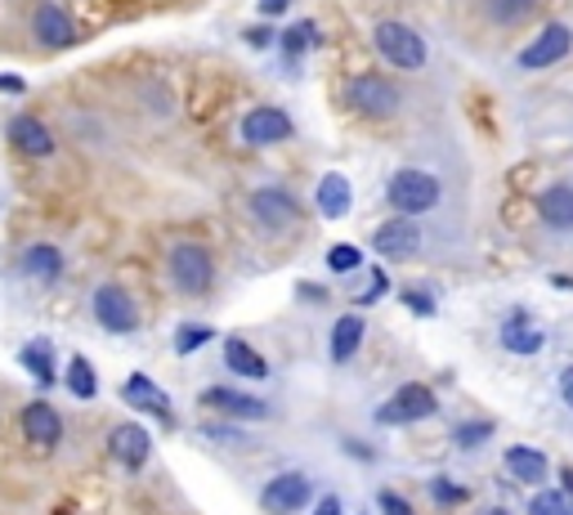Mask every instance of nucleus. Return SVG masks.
<instances>
[{
	"label": "nucleus",
	"mask_w": 573,
	"mask_h": 515,
	"mask_svg": "<svg viewBox=\"0 0 573 515\" xmlns=\"http://www.w3.org/2000/svg\"><path fill=\"white\" fill-rule=\"evenodd\" d=\"M372 50L381 54V63H390L399 72H426V63H430L426 37L403 19H377L372 23Z\"/></svg>",
	"instance_id": "obj_1"
},
{
	"label": "nucleus",
	"mask_w": 573,
	"mask_h": 515,
	"mask_svg": "<svg viewBox=\"0 0 573 515\" xmlns=\"http://www.w3.org/2000/svg\"><path fill=\"white\" fill-rule=\"evenodd\" d=\"M166 278L180 296H206L215 287V256L202 243L180 238L166 247Z\"/></svg>",
	"instance_id": "obj_2"
},
{
	"label": "nucleus",
	"mask_w": 573,
	"mask_h": 515,
	"mask_svg": "<svg viewBox=\"0 0 573 515\" xmlns=\"http://www.w3.org/2000/svg\"><path fill=\"white\" fill-rule=\"evenodd\" d=\"M346 103L368 122H395L403 113V90L381 72H359L346 81Z\"/></svg>",
	"instance_id": "obj_3"
},
{
	"label": "nucleus",
	"mask_w": 573,
	"mask_h": 515,
	"mask_svg": "<svg viewBox=\"0 0 573 515\" xmlns=\"http://www.w3.org/2000/svg\"><path fill=\"white\" fill-rule=\"evenodd\" d=\"M439 197H443V184L421 166H399L386 184V202L395 206V216H412V220L430 216L439 206Z\"/></svg>",
	"instance_id": "obj_4"
},
{
	"label": "nucleus",
	"mask_w": 573,
	"mask_h": 515,
	"mask_svg": "<svg viewBox=\"0 0 573 515\" xmlns=\"http://www.w3.org/2000/svg\"><path fill=\"white\" fill-rule=\"evenodd\" d=\"M90 315H94V323H99L108 337H131V332L140 328L135 296H131L122 282H99L94 296H90Z\"/></svg>",
	"instance_id": "obj_5"
},
{
	"label": "nucleus",
	"mask_w": 573,
	"mask_h": 515,
	"mask_svg": "<svg viewBox=\"0 0 573 515\" xmlns=\"http://www.w3.org/2000/svg\"><path fill=\"white\" fill-rule=\"evenodd\" d=\"M569 54H573V28L564 19H546L538 28V37L515 54V68L520 72H546V68L564 63Z\"/></svg>",
	"instance_id": "obj_6"
},
{
	"label": "nucleus",
	"mask_w": 573,
	"mask_h": 515,
	"mask_svg": "<svg viewBox=\"0 0 573 515\" xmlns=\"http://www.w3.org/2000/svg\"><path fill=\"white\" fill-rule=\"evenodd\" d=\"M291 135H296V122L287 109H278V103H256V109H247L238 122V140L247 148H278Z\"/></svg>",
	"instance_id": "obj_7"
},
{
	"label": "nucleus",
	"mask_w": 573,
	"mask_h": 515,
	"mask_svg": "<svg viewBox=\"0 0 573 515\" xmlns=\"http://www.w3.org/2000/svg\"><path fill=\"white\" fill-rule=\"evenodd\" d=\"M434 412H439L434 390L421 385V381H403V385L395 390V399L377 408V422H381V426H408V422H430Z\"/></svg>",
	"instance_id": "obj_8"
},
{
	"label": "nucleus",
	"mask_w": 573,
	"mask_h": 515,
	"mask_svg": "<svg viewBox=\"0 0 573 515\" xmlns=\"http://www.w3.org/2000/svg\"><path fill=\"white\" fill-rule=\"evenodd\" d=\"M247 206H252V220H256L260 229H269V234H287V229L300 220V202H296V193H287L283 184L256 188Z\"/></svg>",
	"instance_id": "obj_9"
},
{
	"label": "nucleus",
	"mask_w": 573,
	"mask_h": 515,
	"mask_svg": "<svg viewBox=\"0 0 573 515\" xmlns=\"http://www.w3.org/2000/svg\"><path fill=\"white\" fill-rule=\"evenodd\" d=\"M19 431L41 453H54L63 444V418H59V408L45 403V399H32V403L19 408Z\"/></svg>",
	"instance_id": "obj_10"
},
{
	"label": "nucleus",
	"mask_w": 573,
	"mask_h": 515,
	"mask_svg": "<svg viewBox=\"0 0 573 515\" xmlns=\"http://www.w3.org/2000/svg\"><path fill=\"white\" fill-rule=\"evenodd\" d=\"M309 497H314V480L305 471H283L260 488V506L269 515H296V511H305Z\"/></svg>",
	"instance_id": "obj_11"
},
{
	"label": "nucleus",
	"mask_w": 573,
	"mask_h": 515,
	"mask_svg": "<svg viewBox=\"0 0 573 515\" xmlns=\"http://www.w3.org/2000/svg\"><path fill=\"white\" fill-rule=\"evenodd\" d=\"M32 41L41 50H72L76 45V23L59 0H41L32 10Z\"/></svg>",
	"instance_id": "obj_12"
},
{
	"label": "nucleus",
	"mask_w": 573,
	"mask_h": 515,
	"mask_svg": "<svg viewBox=\"0 0 573 515\" xmlns=\"http://www.w3.org/2000/svg\"><path fill=\"white\" fill-rule=\"evenodd\" d=\"M108 457L117 462L122 471H144L153 457V435L140 422H122L108 431Z\"/></svg>",
	"instance_id": "obj_13"
},
{
	"label": "nucleus",
	"mask_w": 573,
	"mask_h": 515,
	"mask_svg": "<svg viewBox=\"0 0 573 515\" xmlns=\"http://www.w3.org/2000/svg\"><path fill=\"white\" fill-rule=\"evenodd\" d=\"M372 247L386 260H412L421 251V225L412 216H390L372 229Z\"/></svg>",
	"instance_id": "obj_14"
},
{
	"label": "nucleus",
	"mask_w": 573,
	"mask_h": 515,
	"mask_svg": "<svg viewBox=\"0 0 573 515\" xmlns=\"http://www.w3.org/2000/svg\"><path fill=\"white\" fill-rule=\"evenodd\" d=\"M197 403L211 408V412H224V418H234V422H265L269 418V403L265 399L243 394L234 385H211V390H202Z\"/></svg>",
	"instance_id": "obj_15"
},
{
	"label": "nucleus",
	"mask_w": 573,
	"mask_h": 515,
	"mask_svg": "<svg viewBox=\"0 0 573 515\" xmlns=\"http://www.w3.org/2000/svg\"><path fill=\"white\" fill-rule=\"evenodd\" d=\"M122 403L135 408V412H149V418H162L166 426H175V408H171V399L162 394V385H153L149 372H131V377H126Z\"/></svg>",
	"instance_id": "obj_16"
},
{
	"label": "nucleus",
	"mask_w": 573,
	"mask_h": 515,
	"mask_svg": "<svg viewBox=\"0 0 573 515\" xmlns=\"http://www.w3.org/2000/svg\"><path fill=\"white\" fill-rule=\"evenodd\" d=\"M6 135H10V144H14L23 157H32V162H45V157L54 153V131H50L41 117H32V113H14L10 126H6Z\"/></svg>",
	"instance_id": "obj_17"
},
{
	"label": "nucleus",
	"mask_w": 573,
	"mask_h": 515,
	"mask_svg": "<svg viewBox=\"0 0 573 515\" xmlns=\"http://www.w3.org/2000/svg\"><path fill=\"white\" fill-rule=\"evenodd\" d=\"M314 206H318L323 220H346L350 206H355V184L340 175V171H327L318 179V188H314Z\"/></svg>",
	"instance_id": "obj_18"
},
{
	"label": "nucleus",
	"mask_w": 573,
	"mask_h": 515,
	"mask_svg": "<svg viewBox=\"0 0 573 515\" xmlns=\"http://www.w3.org/2000/svg\"><path fill=\"white\" fill-rule=\"evenodd\" d=\"M502 462H507V475L520 480V484H529V488L546 484V475H551V457L542 449H533V444H511Z\"/></svg>",
	"instance_id": "obj_19"
},
{
	"label": "nucleus",
	"mask_w": 573,
	"mask_h": 515,
	"mask_svg": "<svg viewBox=\"0 0 573 515\" xmlns=\"http://www.w3.org/2000/svg\"><path fill=\"white\" fill-rule=\"evenodd\" d=\"M538 216H542V225H546V229H555V234H573V184H569V179L551 184V188L538 197Z\"/></svg>",
	"instance_id": "obj_20"
},
{
	"label": "nucleus",
	"mask_w": 573,
	"mask_h": 515,
	"mask_svg": "<svg viewBox=\"0 0 573 515\" xmlns=\"http://www.w3.org/2000/svg\"><path fill=\"white\" fill-rule=\"evenodd\" d=\"M224 368L234 372V377H247V381H265L269 377V359L252 341H243V337H228L224 341Z\"/></svg>",
	"instance_id": "obj_21"
},
{
	"label": "nucleus",
	"mask_w": 573,
	"mask_h": 515,
	"mask_svg": "<svg viewBox=\"0 0 573 515\" xmlns=\"http://www.w3.org/2000/svg\"><path fill=\"white\" fill-rule=\"evenodd\" d=\"M19 274L23 278H37V282H54L63 274V251L54 243H28L19 251Z\"/></svg>",
	"instance_id": "obj_22"
},
{
	"label": "nucleus",
	"mask_w": 573,
	"mask_h": 515,
	"mask_svg": "<svg viewBox=\"0 0 573 515\" xmlns=\"http://www.w3.org/2000/svg\"><path fill=\"white\" fill-rule=\"evenodd\" d=\"M364 337H368V323H364L359 315H340V319L331 323V337H327V350H331V363H350V359L359 354V346H364Z\"/></svg>",
	"instance_id": "obj_23"
},
{
	"label": "nucleus",
	"mask_w": 573,
	"mask_h": 515,
	"mask_svg": "<svg viewBox=\"0 0 573 515\" xmlns=\"http://www.w3.org/2000/svg\"><path fill=\"white\" fill-rule=\"evenodd\" d=\"M538 6H542V0H484V19L507 32V28L529 23L538 14Z\"/></svg>",
	"instance_id": "obj_24"
},
{
	"label": "nucleus",
	"mask_w": 573,
	"mask_h": 515,
	"mask_svg": "<svg viewBox=\"0 0 573 515\" xmlns=\"http://www.w3.org/2000/svg\"><path fill=\"white\" fill-rule=\"evenodd\" d=\"M19 363L37 377L41 390H54V346H50V341H28V346L19 350Z\"/></svg>",
	"instance_id": "obj_25"
},
{
	"label": "nucleus",
	"mask_w": 573,
	"mask_h": 515,
	"mask_svg": "<svg viewBox=\"0 0 573 515\" xmlns=\"http://www.w3.org/2000/svg\"><path fill=\"white\" fill-rule=\"evenodd\" d=\"M318 45V23H309V19H300V23H291V28H283L278 32V50H283V59L287 63H296L305 50H314Z\"/></svg>",
	"instance_id": "obj_26"
},
{
	"label": "nucleus",
	"mask_w": 573,
	"mask_h": 515,
	"mask_svg": "<svg viewBox=\"0 0 573 515\" xmlns=\"http://www.w3.org/2000/svg\"><path fill=\"white\" fill-rule=\"evenodd\" d=\"M63 385H68L76 399H94V394H99V372H94V363H90L85 354H72V359H68V372H63Z\"/></svg>",
	"instance_id": "obj_27"
},
{
	"label": "nucleus",
	"mask_w": 573,
	"mask_h": 515,
	"mask_svg": "<svg viewBox=\"0 0 573 515\" xmlns=\"http://www.w3.org/2000/svg\"><path fill=\"white\" fill-rule=\"evenodd\" d=\"M493 431H498V422L471 418V422H462V426H452V444H457V449H480V444L493 440Z\"/></svg>",
	"instance_id": "obj_28"
},
{
	"label": "nucleus",
	"mask_w": 573,
	"mask_h": 515,
	"mask_svg": "<svg viewBox=\"0 0 573 515\" xmlns=\"http://www.w3.org/2000/svg\"><path fill=\"white\" fill-rule=\"evenodd\" d=\"M211 341H215V328H206V323H180V328H175V354H180V359L197 354V350L211 346Z\"/></svg>",
	"instance_id": "obj_29"
},
{
	"label": "nucleus",
	"mask_w": 573,
	"mask_h": 515,
	"mask_svg": "<svg viewBox=\"0 0 573 515\" xmlns=\"http://www.w3.org/2000/svg\"><path fill=\"white\" fill-rule=\"evenodd\" d=\"M502 346L511 350V354H538L542 346H546V332L542 328H502Z\"/></svg>",
	"instance_id": "obj_30"
},
{
	"label": "nucleus",
	"mask_w": 573,
	"mask_h": 515,
	"mask_svg": "<svg viewBox=\"0 0 573 515\" xmlns=\"http://www.w3.org/2000/svg\"><path fill=\"white\" fill-rule=\"evenodd\" d=\"M529 515H573V502L564 488H542V493H533Z\"/></svg>",
	"instance_id": "obj_31"
},
{
	"label": "nucleus",
	"mask_w": 573,
	"mask_h": 515,
	"mask_svg": "<svg viewBox=\"0 0 573 515\" xmlns=\"http://www.w3.org/2000/svg\"><path fill=\"white\" fill-rule=\"evenodd\" d=\"M327 269L340 278V274H359L364 269V251L359 247H350V243H336L331 251H327Z\"/></svg>",
	"instance_id": "obj_32"
},
{
	"label": "nucleus",
	"mask_w": 573,
	"mask_h": 515,
	"mask_svg": "<svg viewBox=\"0 0 573 515\" xmlns=\"http://www.w3.org/2000/svg\"><path fill=\"white\" fill-rule=\"evenodd\" d=\"M430 497H434V506H462L467 502V488L457 484V480H448V475H434L430 480Z\"/></svg>",
	"instance_id": "obj_33"
},
{
	"label": "nucleus",
	"mask_w": 573,
	"mask_h": 515,
	"mask_svg": "<svg viewBox=\"0 0 573 515\" xmlns=\"http://www.w3.org/2000/svg\"><path fill=\"white\" fill-rule=\"evenodd\" d=\"M403 309H412L417 319H434V315H439V300H434L426 287H408V291H403Z\"/></svg>",
	"instance_id": "obj_34"
},
{
	"label": "nucleus",
	"mask_w": 573,
	"mask_h": 515,
	"mask_svg": "<svg viewBox=\"0 0 573 515\" xmlns=\"http://www.w3.org/2000/svg\"><path fill=\"white\" fill-rule=\"evenodd\" d=\"M386 296H390V278H386V269H377V274H372V282L355 296V305H377V300H386Z\"/></svg>",
	"instance_id": "obj_35"
},
{
	"label": "nucleus",
	"mask_w": 573,
	"mask_h": 515,
	"mask_svg": "<svg viewBox=\"0 0 573 515\" xmlns=\"http://www.w3.org/2000/svg\"><path fill=\"white\" fill-rule=\"evenodd\" d=\"M377 502H381V515H417V511H412V502H403L395 488H381V493H377Z\"/></svg>",
	"instance_id": "obj_36"
},
{
	"label": "nucleus",
	"mask_w": 573,
	"mask_h": 515,
	"mask_svg": "<svg viewBox=\"0 0 573 515\" xmlns=\"http://www.w3.org/2000/svg\"><path fill=\"white\" fill-rule=\"evenodd\" d=\"M243 41H247L252 50H269V45H278V32H274V28H265V23H256V28H247V32H243Z\"/></svg>",
	"instance_id": "obj_37"
},
{
	"label": "nucleus",
	"mask_w": 573,
	"mask_h": 515,
	"mask_svg": "<svg viewBox=\"0 0 573 515\" xmlns=\"http://www.w3.org/2000/svg\"><path fill=\"white\" fill-rule=\"evenodd\" d=\"M314 515H346V502H340V493H323Z\"/></svg>",
	"instance_id": "obj_38"
},
{
	"label": "nucleus",
	"mask_w": 573,
	"mask_h": 515,
	"mask_svg": "<svg viewBox=\"0 0 573 515\" xmlns=\"http://www.w3.org/2000/svg\"><path fill=\"white\" fill-rule=\"evenodd\" d=\"M291 6H296V0H260L256 10H260V19H278V14H287Z\"/></svg>",
	"instance_id": "obj_39"
},
{
	"label": "nucleus",
	"mask_w": 573,
	"mask_h": 515,
	"mask_svg": "<svg viewBox=\"0 0 573 515\" xmlns=\"http://www.w3.org/2000/svg\"><path fill=\"white\" fill-rule=\"evenodd\" d=\"M0 94H28V81L14 72H0Z\"/></svg>",
	"instance_id": "obj_40"
},
{
	"label": "nucleus",
	"mask_w": 573,
	"mask_h": 515,
	"mask_svg": "<svg viewBox=\"0 0 573 515\" xmlns=\"http://www.w3.org/2000/svg\"><path fill=\"white\" fill-rule=\"evenodd\" d=\"M533 323V315H529V309H511V315L502 319V328H529Z\"/></svg>",
	"instance_id": "obj_41"
},
{
	"label": "nucleus",
	"mask_w": 573,
	"mask_h": 515,
	"mask_svg": "<svg viewBox=\"0 0 573 515\" xmlns=\"http://www.w3.org/2000/svg\"><path fill=\"white\" fill-rule=\"evenodd\" d=\"M560 399H564L569 408H573V363H569V368L560 372Z\"/></svg>",
	"instance_id": "obj_42"
},
{
	"label": "nucleus",
	"mask_w": 573,
	"mask_h": 515,
	"mask_svg": "<svg viewBox=\"0 0 573 515\" xmlns=\"http://www.w3.org/2000/svg\"><path fill=\"white\" fill-rule=\"evenodd\" d=\"M560 488H564V493H569V502H573V471H569V466L560 471Z\"/></svg>",
	"instance_id": "obj_43"
},
{
	"label": "nucleus",
	"mask_w": 573,
	"mask_h": 515,
	"mask_svg": "<svg viewBox=\"0 0 573 515\" xmlns=\"http://www.w3.org/2000/svg\"><path fill=\"white\" fill-rule=\"evenodd\" d=\"M484 515H511V511H507V506H489Z\"/></svg>",
	"instance_id": "obj_44"
}]
</instances>
